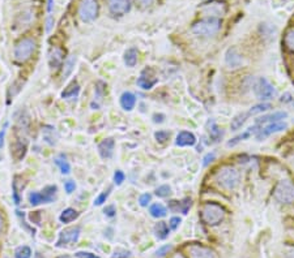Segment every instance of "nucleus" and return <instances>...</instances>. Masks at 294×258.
<instances>
[{
  "mask_svg": "<svg viewBox=\"0 0 294 258\" xmlns=\"http://www.w3.org/2000/svg\"><path fill=\"white\" fill-rule=\"evenodd\" d=\"M128 257H131V252L130 250L122 249V248L115 249V252H114L113 254V258H128Z\"/></svg>",
  "mask_w": 294,
  "mask_h": 258,
  "instance_id": "43",
  "label": "nucleus"
},
{
  "mask_svg": "<svg viewBox=\"0 0 294 258\" xmlns=\"http://www.w3.org/2000/svg\"><path fill=\"white\" fill-rule=\"evenodd\" d=\"M221 20L216 17H205L200 21H196L191 27L195 36L198 37H212L220 30Z\"/></svg>",
  "mask_w": 294,
  "mask_h": 258,
  "instance_id": "2",
  "label": "nucleus"
},
{
  "mask_svg": "<svg viewBox=\"0 0 294 258\" xmlns=\"http://www.w3.org/2000/svg\"><path fill=\"white\" fill-rule=\"evenodd\" d=\"M36 41L32 38H24L18 42L15 47V59L18 63H25L32 58L36 51Z\"/></svg>",
  "mask_w": 294,
  "mask_h": 258,
  "instance_id": "7",
  "label": "nucleus"
},
{
  "mask_svg": "<svg viewBox=\"0 0 294 258\" xmlns=\"http://www.w3.org/2000/svg\"><path fill=\"white\" fill-rule=\"evenodd\" d=\"M81 228L79 225H75V227H68V228H64L59 234V238H58L57 246L58 248H63V246L72 245V244L78 243L79 239H80Z\"/></svg>",
  "mask_w": 294,
  "mask_h": 258,
  "instance_id": "9",
  "label": "nucleus"
},
{
  "mask_svg": "<svg viewBox=\"0 0 294 258\" xmlns=\"http://www.w3.org/2000/svg\"><path fill=\"white\" fill-rule=\"evenodd\" d=\"M270 108H272L271 103H267V102H261V103L255 104V106H253L251 108H250L249 115L250 116H251V115H258V113L265 112V111H268Z\"/></svg>",
  "mask_w": 294,
  "mask_h": 258,
  "instance_id": "31",
  "label": "nucleus"
},
{
  "mask_svg": "<svg viewBox=\"0 0 294 258\" xmlns=\"http://www.w3.org/2000/svg\"><path fill=\"white\" fill-rule=\"evenodd\" d=\"M75 257L76 258H100L98 255L93 254L90 252H76L75 253Z\"/></svg>",
  "mask_w": 294,
  "mask_h": 258,
  "instance_id": "49",
  "label": "nucleus"
},
{
  "mask_svg": "<svg viewBox=\"0 0 294 258\" xmlns=\"http://www.w3.org/2000/svg\"><path fill=\"white\" fill-rule=\"evenodd\" d=\"M274 196L280 204H284V205H289L294 202V183H291L288 179L281 180L275 188Z\"/></svg>",
  "mask_w": 294,
  "mask_h": 258,
  "instance_id": "4",
  "label": "nucleus"
},
{
  "mask_svg": "<svg viewBox=\"0 0 294 258\" xmlns=\"http://www.w3.org/2000/svg\"><path fill=\"white\" fill-rule=\"evenodd\" d=\"M169 137H170V133L166 131H158L155 133V138L161 144L166 142L167 139H169Z\"/></svg>",
  "mask_w": 294,
  "mask_h": 258,
  "instance_id": "40",
  "label": "nucleus"
},
{
  "mask_svg": "<svg viewBox=\"0 0 294 258\" xmlns=\"http://www.w3.org/2000/svg\"><path fill=\"white\" fill-rule=\"evenodd\" d=\"M214 159H216V154H214L213 152L208 153V154H207L204 157V159H203V166L207 167L209 163H212V162H213Z\"/></svg>",
  "mask_w": 294,
  "mask_h": 258,
  "instance_id": "46",
  "label": "nucleus"
},
{
  "mask_svg": "<svg viewBox=\"0 0 294 258\" xmlns=\"http://www.w3.org/2000/svg\"><path fill=\"white\" fill-rule=\"evenodd\" d=\"M242 62H243V60H242L241 53L238 52L237 48L233 47V48H229V50L226 51L225 63L229 68H233V69L239 68V67L242 66Z\"/></svg>",
  "mask_w": 294,
  "mask_h": 258,
  "instance_id": "14",
  "label": "nucleus"
},
{
  "mask_svg": "<svg viewBox=\"0 0 294 258\" xmlns=\"http://www.w3.org/2000/svg\"><path fill=\"white\" fill-rule=\"evenodd\" d=\"M104 213H105V215H106V217H109V218L115 217V214H116L115 206L114 205L106 206V208H105V210H104Z\"/></svg>",
  "mask_w": 294,
  "mask_h": 258,
  "instance_id": "45",
  "label": "nucleus"
},
{
  "mask_svg": "<svg viewBox=\"0 0 294 258\" xmlns=\"http://www.w3.org/2000/svg\"><path fill=\"white\" fill-rule=\"evenodd\" d=\"M63 60H64V56H63V51L60 48H54L51 51L50 56H48V63H50L51 68L58 69L60 66H62Z\"/></svg>",
  "mask_w": 294,
  "mask_h": 258,
  "instance_id": "20",
  "label": "nucleus"
},
{
  "mask_svg": "<svg viewBox=\"0 0 294 258\" xmlns=\"http://www.w3.org/2000/svg\"><path fill=\"white\" fill-rule=\"evenodd\" d=\"M155 234L158 240H165L170 234V227L167 225V223L158 222L155 225Z\"/></svg>",
  "mask_w": 294,
  "mask_h": 258,
  "instance_id": "25",
  "label": "nucleus"
},
{
  "mask_svg": "<svg viewBox=\"0 0 294 258\" xmlns=\"http://www.w3.org/2000/svg\"><path fill=\"white\" fill-rule=\"evenodd\" d=\"M75 62H76V59H75V56H71L68 58V59L65 60L64 63V72H63V77L67 78L71 74L72 69H74V66H75Z\"/></svg>",
  "mask_w": 294,
  "mask_h": 258,
  "instance_id": "35",
  "label": "nucleus"
},
{
  "mask_svg": "<svg viewBox=\"0 0 294 258\" xmlns=\"http://www.w3.org/2000/svg\"><path fill=\"white\" fill-rule=\"evenodd\" d=\"M181 218L179 217H173L172 219L169 220V227L172 230H177L179 227V224H181Z\"/></svg>",
  "mask_w": 294,
  "mask_h": 258,
  "instance_id": "48",
  "label": "nucleus"
},
{
  "mask_svg": "<svg viewBox=\"0 0 294 258\" xmlns=\"http://www.w3.org/2000/svg\"><path fill=\"white\" fill-rule=\"evenodd\" d=\"M151 201H152L151 193H144V194H141V196H140V198H139L140 206H143V208L148 206L149 204H151Z\"/></svg>",
  "mask_w": 294,
  "mask_h": 258,
  "instance_id": "42",
  "label": "nucleus"
},
{
  "mask_svg": "<svg viewBox=\"0 0 294 258\" xmlns=\"http://www.w3.org/2000/svg\"><path fill=\"white\" fill-rule=\"evenodd\" d=\"M216 183L220 185L221 188L228 190L235 189V188L239 185V181H241V175H239V171L237 168L232 166H225L221 167L218 171L216 172Z\"/></svg>",
  "mask_w": 294,
  "mask_h": 258,
  "instance_id": "1",
  "label": "nucleus"
},
{
  "mask_svg": "<svg viewBox=\"0 0 294 258\" xmlns=\"http://www.w3.org/2000/svg\"><path fill=\"white\" fill-rule=\"evenodd\" d=\"M58 188L57 185H48L45 189L41 192H30L28 198H29L30 205L32 206H38L42 204H51L55 199L57 196Z\"/></svg>",
  "mask_w": 294,
  "mask_h": 258,
  "instance_id": "5",
  "label": "nucleus"
},
{
  "mask_svg": "<svg viewBox=\"0 0 294 258\" xmlns=\"http://www.w3.org/2000/svg\"><path fill=\"white\" fill-rule=\"evenodd\" d=\"M136 3L139 4L141 8H148L152 4L155 3V0H136Z\"/></svg>",
  "mask_w": 294,
  "mask_h": 258,
  "instance_id": "50",
  "label": "nucleus"
},
{
  "mask_svg": "<svg viewBox=\"0 0 294 258\" xmlns=\"http://www.w3.org/2000/svg\"><path fill=\"white\" fill-rule=\"evenodd\" d=\"M110 192H111V188H109L107 190H105V192H102L100 196L97 197V198L94 199V206H101L104 205L105 202H106V199L109 198V196H110Z\"/></svg>",
  "mask_w": 294,
  "mask_h": 258,
  "instance_id": "38",
  "label": "nucleus"
},
{
  "mask_svg": "<svg viewBox=\"0 0 294 258\" xmlns=\"http://www.w3.org/2000/svg\"><path fill=\"white\" fill-rule=\"evenodd\" d=\"M196 144V137L195 134L191 132L183 131L179 132L178 136L176 139V145L181 146V148H187V146H193Z\"/></svg>",
  "mask_w": 294,
  "mask_h": 258,
  "instance_id": "17",
  "label": "nucleus"
},
{
  "mask_svg": "<svg viewBox=\"0 0 294 258\" xmlns=\"http://www.w3.org/2000/svg\"><path fill=\"white\" fill-rule=\"evenodd\" d=\"M172 250V245H169V244H166V245H162L160 246L157 250H156L155 253V257L156 258H162L165 257L166 254H169V252Z\"/></svg>",
  "mask_w": 294,
  "mask_h": 258,
  "instance_id": "39",
  "label": "nucleus"
},
{
  "mask_svg": "<svg viewBox=\"0 0 294 258\" xmlns=\"http://www.w3.org/2000/svg\"><path fill=\"white\" fill-rule=\"evenodd\" d=\"M34 258H45V257L39 254V253H36V254H34Z\"/></svg>",
  "mask_w": 294,
  "mask_h": 258,
  "instance_id": "54",
  "label": "nucleus"
},
{
  "mask_svg": "<svg viewBox=\"0 0 294 258\" xmlns=\"http://www.w3.org/2000/svg\"><path fill=\"white\" fill-rule=\"evenodd\" d=\"M137 55H139V52H137L136 48L135 47L128 48V50L125 52V56H123V62H125L126 66L130 67V68L136 66Z\"/></svg>",
  "mask_w": 294,
  "mask_h": 258,
  "instance_id": "24",
  "label": "nucleus"
},
{
  "mask_svg": "<svg viewBox=\"0 0 294 258\" xmlns=\"http://www.w3.org/2000/svg\"><path fill=\"white\" fill-rule=\"evenodd\" d=\"M291 101H293V99H291V95L289 94V93L281 97V102H284V103H288V102H291Z\"/></svg>",
  "mask_w": 294,
  "mask_h": 258,
  "instance_id": "51",
  "label": "nucleus"
},
{
  "mask_svg": "<svg viewBox=\"0 0 294 258\" xmlns=\"http://www.w3.org/2000/svg\"><path fill=\"white\" fill-rule=\"evenodd\" d=\"M135 104H136V97H135L134 93L125 92L120 95V106H122L123 110L132 111Z\"/></svg>",
  "mask_w": 294,
  "mask_h": 258,
  "instance_id": "19",
  "label": "nucleus"
},
{
  "mask_svg": "<svg viewBox=\"0 0 294 258\" xmlns=\"http://www.w3.org/2000/svg\"><path fill=\"white\" fill-rule=\"evenodd\" d=\"M32 257V249L28 245H20L15 250V258H30Z\"/></svg>",
  "mask_w": 294,
  "mask_h": 258,
  "instance_id": "33",
  "label": "nucleus"
},
{
  "mask_svg": "<svg viewBox=\"0 0 294 258\" xmlns=\"http://www.w3.org/2000/svg\"><path fill=\"white\" fill-rule=\"evenodd\" d=\"M259 125H254V127H250V128H247L246 131L243 132V133H241V134H238V136H235L234 138H232L230 141L228 142V146L229 148H233V146H235V145H238V144L241 142V141H243V139H246V138H249L250 136H253V134H256V132L259 131Z\"/></svg>",
  "mask_w": 294,
  "mask_h": 258,
  "instance_id": "18",
  "label": "nucleus"
},
{
  "mask_svg": "<svg viewBox=\"0 0 294 258\" xmlns=\"http://www.w3.org/2000/svg\"><path fill=\"white\" fill-rule=\"evenodd\" d=\"M79 93H80V85L78 83V81H72V82L62 92V98L64 99L74 98V97H78Z\"/></svg>",
  "mask_w": 294,
  "mask_h": 258,
  "instance_id": "23",
  "label": "nucleus"
},
{
  "mask_svg": "<svg viewBox=\"0 0 294 258\" xmlns=\"http://www.w3.org/2000/svg\"><path fill=\"white\" fill-rule=\"evenodd\" d=\"M125 179H126L125 172L120 171V169L115 171V174H114V183H115L116 185L123 184V181H125Z\"/></svg>",
  "mask_w": 294,
  "mask_h": 258,
  "instance_id": "44",
  "label": "nucleus"
},
{
  "mask_svg": "<svg viewBox=\"0 0 294 258\" xmlns=\"http://www.w3.org/2000/svg\"><path fill=\"white\" fill-rule=\"evenodd\" d=\"M157 78H155V77H152V76H145V74H141L139 78H137V81H136V83H137V86L139 88H141V89H144V90H151L153 86L157 83Z\"/></svg>",
  "mask_w": 294,
  "mask_h": 258,
  "instance_id": "22",
  "label": "nucleus"
},
{
  "mask_svg": "<svg viewBox=\"0 0 294 258\" xmlns=\"http://www.w3.org/2000/svg\"><path fill=\"white\" fill-rule=\"evenodd\" d=\"M109 9L115 16H123L131 9L130 0H109Z\"/></svg>",
  "mask_w": 294,
  "mask_h": 258,
  "instance_id": "12",
  "label": "nucleus"
},
{
  "mask_svg": "<svg viewBox=\"0 0 294 258\" xmlns=\"http://www.w3.org/2000/svg\"><path fill=\"white\" fill-rule=\"evenodd\" d=\"M4 137H6V131H2L0 132V148H3L4 145Z\"/></svg>",
  "mask_w": 294,
  "mask_h": 258,
  "instance_id": "52",
  "label": "nucleus"
},
{
  "mask_svg": "<svg viewBox=\"0 0 294 258\" xmlns=\"http://www.w3.org/2000/svg\"><path fill=\"white\" fill-rule=\"evenodd\" d=\"M42 134H43V139H45L47 144H50V145H55V144H57L58 134L54 127L45 125V127L42 128Z\"/></svg>",
  "mask_w": 294,
  "mask_h": 258,
  "instance_id": "21",
  "label": "nucleus"
},
{
  "mask_svg": "<svg viewBox=\"0 0 294 258\" xmlns=\"http://www.w3.org/2000/svg\"><path fill=\"white\" fill-rule=\"evenodd\" d=\"M25 153H27V144H24L22 145V141H17V142L15 144V146H13V154H15V157L17 158V159H22V158L25 157Z\"/></svg>",
  "mask_w": 294,
  "mask_h": 258,
  "instance_id": "32",
  "label": "nucleus"
},
{
  "mask_svg": "<svg viewBox=\"0 0 294 258\" xmlns=\"http://www.w3.org/2000/svg\"><path fill=\"white\" fill-rule=\"evenodd\" d=\"M208 133L209 137L213 139V142H218L223 137V129H220V127L212 120L208 123Z\"/></svg>",
  "mask_w": 294,
  "mask_h": 258,
  "instance_id": "28",
  "label": "nucleus"
},
{
  "mask_svg": "<svg viewBox=\"0 0 294 258\" xmlns=\"http://www.w3.org/2000/svg\"><path fill=\"white\" fill-rule=\"evenodd\" d=\"M55 164L59 167L63 175H68L71 172V164L68 163V160L65 159L64 155H59L58 158H55Z\"/></svg>",
  "mask_w": 294,
  "mask_h": 258,
  "instance_id": "30",
  "label": "nucleus"
},
{
  "mask_svg": "<svg viewBox=\"0 0 294 258\" xmlns=\"http://www.w3.org/2000/svg\"><path fill=\"white\" fill-rule=\"evenodd\" d=\"M288 118V113L285 111H277V112L270 113V115H264L256 119V125L261 127V124H270V123H276V122H284V119Z\"/></svg>",
  "mask_w": 294,
  "mask_h": 258,
  "instance_id": "16",
  "label": "nucleus"
},
{
  "mask_svg": "<svg viewBox=\"0 0 294 258\" xmlns=\"http://www.w3.org/2000/svg\"><path fill=\"white\" fill-rule=\"evenodd\" d=\"M114 148H115V141L113 138H105L98 145V153L102 159H110L114 154Z\"/></svg>",
  "mask_w": 294,
  "mask_h": 258,
  "instance_id": "15",
  "label": "nucleus"
},
{
  "mask_svg": "<svg viewBox=\"0 0 294 258\" xmlns=\"http://www.w3.org/2000/svg\"><path fill=\"white\" fill-rule=\"evenodd\" d=\"M254 93H255L256 98L260 101H270L276 95V89L275 86L270 82L265 77L256 78L253 85Z\"/></svg>",
  "mask_w": 294,
  "mask_h": 258,
  "instance_id": "6",
  "label": "nucleus"
},
{
  "mask_svg": "<svg viewBox=\"0 0 294 258\" xmlns=\"http://www.w3.org/2000/svg\"><path fill=\"white\" fill-rule=\"evenodd\" d=\"M3 228V217H2V214H0V231Z\"/></svg>",
  "mask_w": 294,
  "mask_h": 258,
  "instance_id": "53",
  "label": "nucleus"
},
{
  "mask_svg": "<svg viewBox=\"0 0 294 258\" xmlns=\"http://www.w3.org/2000/svg\"><path fill=\"white\" fill-rule=\"evenodd\" d=\"M225 217V211L220 205L214 202H208L202 208V219L205 224L216 225L223 222Z\"/></svg>",
  "mask_w": 294,
  "mask_h": 258,
  "instance_id": "3",
  "label": "nucleus"
},
{
  "mask_svg": "<svg viewBox=\"0 0 294 258\" xmlns=\"http://www.w3.org/2000/svg\"><path fill=\"white\" fill-rule=\"evenodd\" d=\"M100 6L97 0H81L79 7V16L84 22H92L97 18Z\"/></svg>",
  "mask_w": 294,
  "mask_h": 258,
  "instance_id": "8",
  "label": "nucleus"
},
{
  "mask_svg": "<svg viewBox=\"0 0 294 258\" xmlns=\"http://www.w3.org/2000/svg\"><path fill=\"white\" fill-rule=\"evenodd\" d=\"M105 93H106V85L102 81H98L97 85H95V98L98 101H102Z\"/></svg>",
  "mask_w": 294,
  "mask_h": 258,
  "instance_id": "37",
  "label": "nucleus"
},
{
  "mask_svg": "<svg viewBox=\"0 0 294 258\" xmlns=\"http://www.w3.org/2000/svg\"><path fill=\"white\" fill-rule=\"evenodd\" d=\"M284 45L289 51L294 52V29L288 30L284 37Z\"/></svg>",
  "mask_w": 294,
  "mask_h": 258,
  "instance_id": "34",
  "label": "nucleus"
},
{
  "mask_svg": "<svg viewBox=\"0 0 294 258\" xmlns=\"http://www.w3.org/2000/svg\"><path fill=\"white\" fill-rule=\"evenodd\" d=\"M202 11L205 15H208V17L218 18L220 16L226 13V6L224 3H220V2H214V3L205 4V7H203Z\"/></svg>",
  "mask_w": 294,
  "mask_h": 258,
  "instance_id": "13",
  "label": "nucleus"
},
{
  "mask_svg": "<svg viewBox=\"0 0 294 258\" xmlns=\"http://www.w3.org/2000/svg\"><path fill=\"white\" fill-rule=\"evenodd\" d=\"M188 257L190 258H216L213 250H211L207 246L198 245V244H193V245L188 246Z\"/></svg>",
  "mask_w": 294,
  "mask_h": 258,
  "instance_id": "11",
  "label": "nucleus"
},
{
  "mask_svg": "<svg viewBox=\"0 0 294 258\" xmlns=\"http://www.w3.org/2000/svg\"><path fill=\"white\" fill-rule=\"evenodd\" d=\"M288 128V124L284 122H276V123H270V124H265L263 127L259 128V131L256 132L255 137L258 141H263L267 137H270L271 134L279 133L281 131H285Z\"/></svg>",
  "mask_w": 294,
  "mask_h": 258,
  "instance_id": "10",
  "label": "nucleus"
},
{
  "mask_svg": "<svg viewBox=\"0 0 294 258\" xmlns=\"http://www.w3.org/2000/svg\"><path fill=\"white\" fill-rule=\"evenodd\" d=\"M293 104H294V101H293Z\"/></svg>",
  "mask_w": 294,
  "mask_h": 258,
  "instance_id": "55",
  "label": "nucleus"
},
{
  "mask_svg": "<svg viewBox=\"0 0 294 258\" xmlns=\"http://www.w3.org/2000/svg\"><path fill=\"white\" fill-rule=\"evenodd\" d=\"M249 112H241L238 113V115L234 116V119L232 120L230 123V128H232V131H239L243 124L246 123V120L249 119Z\"/></svg>",
  "mask_w": 294,
  "mask_h": 258,
  "instance_id": "26",
  "label": "nucleus"
},
{
  "mask_svg": "<svg viewBox=\"0 0 294 258\" xmlns=\"http://www.w3.org/2000/svg\"><path fill=\"white\" fill-rule=\"evenodd\" d=\"M78 218H79V211H76L72 208H68L62 211L59 219L62 223H71L74 222V220L78 219Z\"/></svg>",
  "mask_w": 294,
  "mask_h": 258,
  "instance_id": "27",
  "label": "nucleus"
},
{
  "mask_svg": "<svg viewBox=\"0 0 294 258\" xmlns=\"http://www.w3.org/2000/svg\"><path fill=\"white\" fill-rule=\"evenodd\" d=\"M191 205H192V199L191 198H184L181 201V213L187 214L188 210L191 209Z\"/></svg>",
  "mask_w": 294,
  "mask_h": 258,
  "instance_id": "41",
  "label": "nucleus"
},
{
  "mask_svg": "<svg viewBox=\"0 0 294 258\" xmlns=\"http://www.w3.org/2000/svg\"><path fill=\"white\" fill-rule=\"evenodd\" d=\"M149 213H151V215L153 218H163L166 217L167 214V210L166 208L162 205V204H153V205L149 208Z\"/></svg>",
  "mask_w": 294,
  "mask_h": 258,
  "instance_id": "29",
  "label": "nucleus"
},
{
  "mask_svg": "<svg viewBox=\"0 0 294 258\" xmlns=\"http://www.w3.org/2000/svg\"><path fill=\"white\" fill-rule=\"evenodd\" d=\"M64 189H65V192L68 193V194H71L72 192H75V189H76V184H75V181H72V180L65 181Z\"/></svg>",
  "mask_w": 294,
  "mask_h": 258,
  "instance_id": "47",
  "label": "nucleus"
},
{
  "mask_svg": "<svg viewBox=\"0 0 294 258\" xmlns=\"http://www.w3.org/2000/svg\"><path fill=\"white\" fill-rule=\"evenodd\" d=\"M172 194V188L169 185H161L156 189V196L160 197V198H166Z\"/></svg>",
  "mask_w": 294,
  "mask_h": 258,
  "instance_id": "36",
  "label": "nucleus"
}]
</instances>
